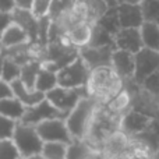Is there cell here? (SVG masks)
<instances>
[{
	"instance_id": "cell-36",
	"label": "cell",
	"mask_w": 159,
	"mask_h": 159,
	"mask_svg": "<svg viewBox=\"0 0 159 159\" xmlns=\"http://www.w3.org/2000/svg\"><path fill=\"white\" fill-rule=\"evenodd\" d=\"M14 8V2L13 0H0V10L11 13Z\"/></svg>"
},
{
	"instance_id": "cell-29",
	"label": "cell",
	"mask_w": 159,
	"mask_h": 159,
	"mask_svg": "<svg viewBox=\"0 0 159 159\" xmlns=\"http://www.w3.org/2000/svg\"><path fill=\"white\" fill-rule=\"evenodd\" d=\"M0 159H22L11 138L0 140Z\"/></svg>"
},
{
	"instance_id": "cell-42",
	"label": "cell",
	"mask_w": 159,
	"mask_h": 159,
	"mask_svg": "<svg viewBox=\"0 0 159 159\" xmlns=\"http://www.w3.org/2000/svg\"><path fill=\"white\" fill-rule=\"evenodd\" d=\"M141 2H144V0H141Z\"/></svg>"
},
{
	"instance_id": "cell-11",
	"label": "cell",
	"mask_w": 159,
	"mask_h": 159,
	"mask_svg": "<svg viewBox=\"0 0 159 159\" xmlns=\"http://www.w3.org/2000/svg\"><path fill=\"white\" fill-rule=\"evenodd\" d=\"M113 50H115L113 46L93 48V46H89V45H85V46L80 48L78 53L84 59L87 66L92 70L101 66H110Z\"/></svg>"
},
{
	"instance_id": "cell-17",
	"label": "cell",
	"mask_w": 159,
	"mask_h": 159,
	"mask_svg": "<svg viewBox=\"0 0 159 159\" xmlns=\"http://www.w3.org/2000/svg\"><path fill=\"white\" fill-rule=\"evenodd\" d=\"M11 89H13L14 98L18 99L25 107L34 106L45 98V93L39 92L36 89H30L28 87H25L22 84L21 80H16L14 82H11Z\"/></svg>"
},
{
	"instance_id": "cell-4",
	"label": "cell",
	"mask_w": 159,
	"mask_h": 159,
	"mask_svg": "<svg viewBox=\"0 0 159 159\" xmlns=\"http://www.w3.org/2000/svg\"><path fill=\"white\" fill-rule=\"evenodd\" d=\"M89 74L91 69L78 53L77 57L57 70V85L64 88H85Z\"/></svg>"
},
{
	"instance_id": "cell-38",
	"label": "cell",
	"mask_w": 159,
	"mask_h": 159,
	"mask_svg": "<svg viewBox=\"0 0 159 159\" xmlns=\"http://www.w3.org/2000/svg\"><path fill=\"white\" fill-rule=\"evenodd\" d=\"M121 2H123V0H106V3H107L109 7H116V6H119Z\"/></svg>"
},
{
	"instance_id": "cell-10",
	"label": "cell",
	"mask_w": 159,
	"mask_h": 159,
	"mask_svg": "<svg viewBox=\"0 0 159 159\" xmlns=\"http://www.w3.org/2000/svg\"><path fill=\"white\" fill-rule=\"evenodd\" d=\"M159 70V52L158 50L143 48L135 53V71H134V82L141 85L148 75Z\"/></svg>"
},
{
	"instance_id": "cell-41",
	"label": "cell",
	"mask_w": 159,
	"mask_h": 159,
	"mask_svg": "<svg viewBox=\"0 0 159 159\" xmlns=\"http://www.w3.org/2000/svg\"><path fill=\"white\" fill-rule=\"evenodd\" d=\"M3 52V48H2V45H0V53H2Z\"/></svg>"
},
{
	"instance_id": "cell-19",
	"label": "cell",
	"mask_w": 159,
	"mask_h": 159,
	"mask_svg": "<svg viewBox=\"0 0 159 159\" xmlns=\"http://www.w3.org/2000/svg\"><path fill=\"white\" fill-rule=\"evenodd\" d=\"M56 87H57V71L42 63V69L35 81V89L42 93H46Z\"/></svg>"
},
{
	"instance_id": "cell-16",
	"label": "cell",
	"mask_w": 159,
	"mask_h": 159,
	"mask_svg": "<svg viewBox=\"0 0 159 159\" xmlns=\"http://www.w3.org/2000/svg\"><path fill=\"white\" fill-rule=\"evenodd\" d=\"M91 31H92V24H89L88 21H77L69 27L66 35L70 39V42L80 49L89 43Z\"/></svg>"
},
{
	"instance_id": "cell-15",
	"label": "cell",
	"mask_w": 159,
	"mask_h": 159,
	"mask_svg": "<svg viewBox=\"0 0 159 159\" xmlns=\"http://www.w3.org/2000/svg\"><path fill=\"white\" fill-rule=\"evenodd\" d=\"M32 41H31V36L28 35V32L16 22H11L7 27V30L3 32V35L0 36V45H2L3 50L28 45Z\"/></svg>"
},
{
	"instance_id": "cell-14",
	"label": "cell",
	"mask_w": 159,
	"mask_h": 159,
	"mask_svg": "<svg viewBox=\"0 0 159 159\" xmlns=\"http://www.w3.org/2000/svg\"><path fill=\"white\" fill-rule=\"evenodd\" d=\"M110 66L121 80H133L135 71V55L126 50L115 49L112 53Z\"/></svg>"
},
{
	"instance_id": "cell-34",
	"label": "cell",
	"mask_w": 159,
	"mask_h": 159,
	"mask_svg": "<svg viewBox=\"0 0 159 159\" xmlns=\"http://www.w3.org/2000/svg\"><path fill=\"white\" fill-rule=\"evenodd\" d=\"M13 95V89H11V84L3 81L0 78V99H6V98H11Z\"/></svg>"
},
{
	"instance_id": "cell-37",
	"label": "cell",
	"mask_w": 159,
	"mask_h": 159,
	"mask_svg": "<svg viewBox=\"0 0 159 159\" xmlns=\"http://www.w3.org/2000/svg\"><path fill=\"white\" fill-rule=\"evenodd\" d=\"M4 61H6V55H4V52H2L0 53V78H2V71H3Z\"/></svg>"
},
{
	"instance_id": "cell-28",
	"label": "cell",
	"mask_w": 159,
	"mask_h": 159,
	"mask_svg": "<svg viewBox=\"0 0 159 159\" xmlns=\"http://www.w3.org/2000/svg\"><path fill=\"white\" fill-rule=\"evenodd\" d=\"M144 21L159 25V0H144L141 2Z\"/></svg>"
},
{
	"instance_id": "cell-40",
	"label": "cell",
	"mask_w": 159,
	"mask_h": 159,
	"mask_svg": "<svg viewBox=\"0 0 159 159\" xmlns=\"http://www.w3.org/2000/svg\"><path fill=\"white\" fill-rule=\"evenodd\" d=\"M123 2H127V3H141V0H123Z\"/></svg>"
},
{
	"instance_id": "cell-35",
	"label": "cell",
	"mask_w": 159,
	"mask_h": 159,
	"mask_svg": "<svg viewBox=\"0 0 159 159\" xmlns=\"http://www.w3.org/2000/svg\"><path fill=\"white\" fill-rule=\"evenodd\" d=\"M13 2H14V8H18V10H27V11L32 10L34 0H13Z\"/></svg>"
},
{
	"instance_id": "cell-27",
	"label": "cell",
	"mask_w": 159,
	"mask_h": 159,
	"mask_svg": "<svg viewBox=\"0 0 159 159\" xmlns=\"http://www.w3.org/2000/svg\"><path fill=\"white\" fill-rule=\"evenodd\" d=\"M21 77V66L18 63L13 60V59L6 56V61L3 66V71H2V80L8 84L14 82L16 80H20Z\"/></svg>"
},
{
	"instance_id": "cell-9",
	"label": "cell",
	"mask_w": 159,
	"mask_h": 159,
	"mask_svg": "<svg viewBox=\"0 0 159 159\" xmlns=\"http://www.w3.org/2000/svg\"><path fill=\"white\" fill-rule=\"evenodd\" d=\"M59 117L64 119V115L59 109H56L46 98H43L39 103L25 107L24 115H22L20 121H22L25 124H30V126H36V124L42 123L45 120L59 119Z\"/></svg>"
},
{
	"instance_id": "cell-12",
	"label": "cell",
	"mask_w": 159,
	"mask_h": 159,
	"mask_svg": "<svg viewBox=\"0 0 159 159\" xmlns=\"http://www.w3.org/2000/svg\"><path fill=\"white\" fill-rule=\"evenodd\" d=\"M113 42H115V49L126 50L134 55L144 48L140 28H120L113 35Z\"/></svg>"
},
{
	"instance_id": "cell-3",
	"label": "cell",
	"mask_w": 159,
	"mask_h": 159,
	"mask_svg": "<svg viewBox=\"0 0 159 159\" xmlns=\"http://www.w3.org/2000/svg\"><path fill=\"white\" fill-rule=\"evenodd\" d=\"M120 121L121 116L115 115L110 110H107L102 103H99L85 141H88L96 151H99L103 141L120 130Z\"/></svg>"
},
{
	"instance_id": "cell-22",
	"label": "cell",
	"mask_w": 159,
	"mask_h": 159,
	"mask_svg": "<svg viewBox=\"0 0 159 159\" xmlns=\"http://www.w3.org/2000/svg\"><path fill=\"white\" fill-rule=\"evenodd\" d=\"M42 69V61L32 59V60L27 61L21 66V77L20 80L22 81V84L25 87H28L30 89H35V81L38 77L39 71Z\"/></svg>"
},
{
	"instance_id": "cell-6",
	"label": "cell",
	"mask_w": 159,
	"mask_h": 159,
	"mask_svg": "<svg viewBox=\"0 0 159 159\" xmlns=\"http://www.w3.org/2000/svg\"><path fill=\"white\" fill-rule=\"evenodd\" d=\"M88 96L87 87L85 88H64V87H56L52 91L45 93V98L59 109L66 117L70 113V110L80 102V99Z\"/></svg>"
},
{
	"instance_id": "cell-20",
	"label": "cell",
	"mask_w": 159,
	"mask_h": 159,
	"mask_svg": "<svg viewBox=\"0 0 159 159\" xmlns=\"http://www.w3.org/2000/svg\"><path fill=\"white\" fill-rule=\"evenodd\" d=\"M143 45L147 49L158 50L159 52V25L149 21H144L140 27Z\"/></svg>"
},
{
	"instance_id": "cell-25",
	"label": "cell",
	"mask_w": 159,
	"mask_h": 159,
	"mask_svg": "<svg viewBox=\"0 0 159 159\" xmlns=\"http://www.w3.org/2000/svg\"><path fill=\"white\" fill-rule=\"evenodd\" d=\"M117 7V6H116ZM116 7H109L107 11L98 20L96 24H99L103 30H106L109 34L115 35L119 30H120V22H119V17H117V8Z\"/></svg>"
},
{
	"instance_id": "cell-18",
	"label": "cell",
	"mask_w": 159,
	"mask_h": 159,
	"mask_svg": "<svg viewBox=\"0 0 159 159\" xmlns=\"http://www.w3.org/2000/svg\"><path fill=\"white\" fill-rule=\"evenodd\" d=\"M11 18H13V22L18 24L20 27L27 31L28 35L31 36V41H35L38 38V18L31 11L13 8Z\"/></svg>"
},
{
	"instance_id": "cell-39",
	"label": "cell",
	"mask_w": 159,
	"mask_h": 159,
	"mask_svg": "<svg viewBox=\"0 0 159 159\" xmlns=\"http://www.w3.org/2000/svg\"><path fill=\"white\" fill-rule=\"evenodd\" d=\"M22 159H45V158L39 154V155H32V157H27V158H22Z\"/></svg>"
},
{
	"instance_id": "cell-5",
	"label": "cell",
	"mask_w": 159,
	"mask_h": 159,
	"mask_svg": "<svg viewBox=\"0 0 159 159\" xmlns=\"http://www.w3.org/2000/svg\"><path fill=\"white\" fill-rule=\"evenodd\" d=\"M11 140L16 144L17 149L20 151L22 158L39 155L42 152L43 141L39 137L35 126H30V124H25L22 121H17Z\"/></svg>"
},
{
	"instance_id": "cell-24",
	"label": "cell",
	"mask_w": 159,
	"mask_h": 159,
	"mask_svg": "<svg viewBox=\"0 0 159 159\" xmlns=\"http://www.w3.org/2000/svg\"><path fill=\"white\" fill-rule=\"evenodd\" d=\"M89 46L93 48H102V46H113L115 48V42H113V35L109 34L106 30L101 27L99 24H92V31H91V39H89Z\"/></svg>"
},
{
	"instance_id": "cell-8",
	"label": "cell",
	"mask_w": 159,
	"mask_h": 159,
	"mask_svg": "<svg viewBox=\"0 0 159 159\" xmlns=\"http://www.w3.org/2000/svg\"><path fill=\"white\" fill-rule=\"evenodd\" d=\"M155 124H157V119L137 112L134 109H130L129 112L121 116L120 131H123L129 137H135V135L152 129Z\"/></svg>"
},
{
	"instance_id": "cell-32",
	"label": "cell",
	"mask_w": 159,
	"mask_h": 159,
	"mask_svg": "<svg viewBox=\"0 0 159 159\" xmlns=\"http://www.w3.org/2000/svg\"><path fill=\"white\" fill-rule=\"evenodd\" d=\"M141 87L145 91L151 92L152 95L159 96V70L155 73H152L151 75H148L143 82H141Z\"/></svg>"
},
{
	"instance_id": "cell-30",
	"label": "cell",
	"mask_w": 159,
	"mask_h": 159,
	"mask_svg": "<svg viewBox=\"0 0 159 159\" xmlns=\"http://www.w3.org/2000/svg\"><path fill=\"white\" fill-rule=\"evenodd\" d=\"M52 3H53V0H34V4H32V10H31V13H32L36 18L48 17L50 14Z\"/></svg>"
},
{
	"instance_id": "cell-23",
	"label": "cell",
	"mask_w": 159,
	"mask_h": 159,
	"mask_svg": "<svg viewBox=\"0 0 159 159\" xmlns=\"http://www.w3.org/2000/svg\"><path fill=\"white\" fill-rule=\"evenodd\" d=\"M96 149L85 140H73L67 145L66 159H88Z\"/></svg>"
},
{
	"instance_id": "cell-7",
	"label": "cell",
	"mask_w": 159,
	"mask_h": 159,
	"mask_svg": "<svg viewBox=\"0 0 159 159\" xmlns=\"http://www.w3.org/2000/svg\"><path fill=\"white\" fill-rule=\"evenodd\" d=\"M39 137L42 138L43 143H64L70 144L73 141V137L70 134L67 124L64 119H50L45 120L42 123L35 126Z\"/></svg>"
},
{
	"instance_id": "cell-33",
	"label": "cell",
	"mask_w": 159,
	"mask_h": 159,
	"mask_svg": "<svg viewBox=\"0 0 159 159\" xmlns=\"http://www.w3.org/2000/svg\"><path fill=\"white\" fill-rule=\"evenodd\" d=\"M13 22V18H11V13H7V11L0 10V36L3 35L7 27Z\"/></svg>"
},
{
	"instance_id": "cell-13",
	"label": "cell",
	"mask_w": 159,
	"mask_h": 159,
	"mask_svg": "<svg viewBox=\"0 0 159 159\" xmlns=\"http://www.w3.org/2000/svg\"><path fill=\"white\" fill-rule=\"evenodd\" d=\"M117 17L120 28H140L144 22L141 3L121 2L117 6Z\"/></svg>"
},
{
	"instance_id": "cell-31",
	"label": "cell",
	"mask_w": 159,
	"mask_h": 159,
	"mask_svg": "<svg viewBox=\"0 0 159 159\" xmlns=\"http://www.w3.org/2000/svg\"><path fill=\"white\" fill-rule=\"evenodd\" d=\"M16 124H17L16 120L0 115V140H7V138L13 137Z\"/></svg>"
},
{
	"instance_id": "cell-2",
	"label": "cell",
	"mask_w": 159,
	"mask_h": 159,
	"mask_svg": "<svg viewBox=\"0 0 159 159\" xmlns=\"http://www.w3.org/2000/svg\"><path fill=\"white\" fill-rule=\"evenodd\" d=\"M98 106L99 102L96 99L91 98V96H84L64 117V121H66L73 140H85L87 138Z\"/></svg>"
},
{
	"instance_id": "cell-26",
	"label": "cell",
	"mask_w": 159,
	"mask_h": 159,
	"mask_svg": "<svg viewBox=\"0 0 159 159\" xmlns=\"http://www.w3.org/2000/svg\"><path fill=\"white\" fill-rule=\"evenodd\" d=\"M67 145L64 143H43L41 155L45 159H66Z\"/></svg>"
},
{
	"instance_id": "cell-21",
	"label": "cell",
	"mask_w": 159,
	"mask_h": 159,
	"mask_svg": "<svg viewBox=\"0 0 159 159\" xmlns=\"http://www.w3.org/2000/svg\"><path fill=\"white\" fill-rule=\"evenodd\" d=\"M24 110H25V106L14 96L0 99V115L6 116V117L20 121L22 115H24Z\"/></svg>"
},
{
	"instance_id": "cell-1",
	"label": "cell",
	"mask_w": 159,
	"mask_h": 159,
	"mask_svg": "<svg viewBox=\"0 0 159 159\" xmlns=\"http://www.w3.org/2000/svg\"><path fill=\"white\" fill-rule=\"evenodd\" d=\"M123 88V80L112 66H101L91 70L87 82L88 96L96 99L99 103H106Z\"/></svg>"
}]
</instances>
